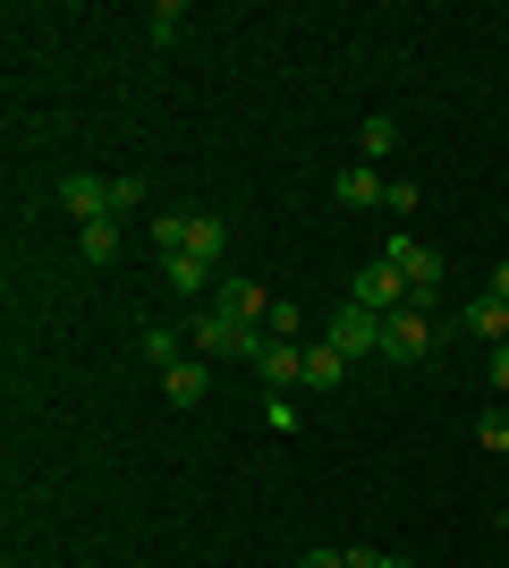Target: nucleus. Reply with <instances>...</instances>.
<instances>
[{
    "label": "nucleus",
    "mask_w": 509,
    "mask_h": 568,
    "mask_svg": "<svg viewBox=\"0 0 509 568\" xmlns=\"http://www.w3.org/2000/svg\"><path fill=\"white\" fill-rule=\"evenodd\" d=\"M383 204H390V213H399V221H416V213H425V195H416L408 179H390V195H383Z\"/></svg>",
    "instance_id": "nucleus-23"
},
{
    "label": "nucleus",
    "mask_w": 509,
    "mask_h": 568,
    "mask_svg": "<svg viewBox=\"0 0 509 568\" xmlns=\"http://www.w3.org/2000/svg\"><path fill=\"white\" fill-rule=\"evenodd\" d=\"M297 568H348V551H297Z\"/></svg>",
    "instance_id": "nucleus-25"
},
{
    "label": "nucleus",
    "mask_w": 509,
    "mask_h": 568,
    "mask_svg": "<svg viewBox=\"0 0 509 568\" xmlns=\"http://www.w3.org/2000/svg\"><path fill=\"white\" fill-rule=\"evenodd\" d=\"M60 213H69L77 230L111 221V179H94V170H69V179H60Z\"/></svg>",
    "instance_id": "nucleus-5"
},
{
    "label": "nucleus",
    "mask_w": 509,
    "mask_h": 568,
    "mask_svg": "<svg viewBox=\"0 0 509 568\" xmlns=\"http://www.w3.org/2000/svg\"><path fill=\"white\" fill-rule=\"evenodd\" d=\"M348 382V356L332 348V339H306V356H297V390H339Z\"/></svg>",
    "instance_id": "nucleus-7"
},
{
    "label": "nucleus",
    "mask_w": 509,
    "mask_h": 568,
    "mask_svg": "<svg viewBox=\"0 0 509 568\" xmlns=\"http://www.w3.org/2000/svg\"><path fill=\"white\" fill-rule=\"evenodd\" d=\"M383 568H416V560H408V551H383Z\"/></svg>",
    "instance_id": "nucleus-28"
},
{
    "label": "nucleus",
    "mask_w": 509,
    "mask_h": 568,
    "mask_svg": "<svg viewBox=\"0 0 509 568\" xmlns=\"http://www.w3.org/2000/svg\"><path fill=\"white\" fill-rule=\"evenodd\" d=\"M297 356H306V348H289V339H264V356H255L264 390H289V382H297Z\"/></svg>",
    "instance_id": "nucleus-15"
},
{
    "label": "nucleus",
    "mask_w": 509,
    "mask_h": 568,
    "mask_svg": "<svg viewBox=\"0 0 509 568\" xmlns=\"http://www.w3.org/2000/svg\"><path fill=\"white\" fill-rule=\"evenodd\" d=\"M332 195L348 204V213H365V204H383V195H390V179L374 162H357V170H339V179H332Z\"/></svg>",
    "instance_id": "nucleus-9"
},
{
    "label": "nucleus",
    "mask_w": 509,
    "mask_h": 568,
    "mask_svg": "<svg viewBox=\"0 0 509 568\" xmlns=\"http://www.w3.org/2000/svg\"><path fill=\"white\" fill-rule=\"evenodd\" d=\"M77 246H85V263H120V221H94V230H77Z\"/></svg>",
    "instance_id": "nucleus-16"
},
{
    "label": "nucleus",
    "mask_w": 509,
    "mask_h": 568,
    "mask_svg": "<svg viewBox=\"0 0 509 568\" xmlns=\"http://www.w3.org/2000/svg\"><path fill=\"white\" fill-rule=\"evenodd\" d=\"M492 390H501V399H509V339H501V348H492Z\"/></svg>",
    "instance_id": "nucleus-26"
},
{
    "label": "nucleus",
    "mask_w": 509,
    "mask_h": 568,
    "mask_svg": "<svg viewBox=\"0 0 509 568\" xmlns=\"http://www.w3.org/2000/svg\"><path fill=\"white\" fill-rule=\"evenodd\" d=\"M264 339H272V332H255V323H238V314H221V306H204V314L187 323V348L204 356V365H221V356L255 365V356H264Z\"/></svg>",
    "instance_id": "nucleus-1"
},
{
    "label": "nucleus",
    "mask_w": 509,
    "mask_h": 568,
    "mask_svg": "<svg viewBox=\"0 0 509 568\" xmlns=\"http://www.w3.org/2000/svg\"><path fill=\"white\" fill-rule=\"evenodd\" d=\"M476 442H485V458H501V467H509V407H485Z\"/></svg>",
    "instance_id": "nucleus-19"
},
{
    "label": "nucleus",
    "mask_w": 509,
    "mask_h": 568,
    "mask_svg": "<svg viewBox=\"0 0 509 568\" xmlns=\"http://www.w3.org/2000/svg\"><path fill=\"white\" fill-rule=\"evenodd\" d=\"M162 281L179 288V297H204V288H221L213 263H195V255H162Z\"/></svg>",
    "instance_id": "nucleus-13"
},
{
    "label": "nucleus",
    "mask_w": 509,
    "mask_h": 568,
    "mask_svg": "<svg viewBox=\"0 0 509 568\" xmlns=\"http://www.w3.org/2000/svg\"><path fill=\"white\" fill-rule=\"evenodd\" d=\"M501 407H509V399H501Z\"/></svg>",
    "instance_id": "nucleus-30"
},
{
    "label": "nucleus",
    "mask_w": 509,
    "mask_h": 568,
    "mask_svg": "<svg viewBox=\"0 0 509 568\" xmlns=\"http://www.w3.org/2000/svg\"><path fill=\"white\" fill-rule=\"evenodd\" d=\"M434 348H441L434 306H399V314H383V356H390V365H425Z\"/></svg>",
    "instance_id": "nucleus-2"
},
{
    "label": "nucleus",
    "mask_w": 509,
    "mask_h": 568,
    "mask_svg": "<svg viewBox=\"0 0 509 568\" xmlns=\"http://www.w3.org/2000/svg\"><path fill=\"white\" fill-rule=\"evenodd\" d=\"M162 390H170V407H195L204 390H213V374H204V356H179V365L162 374Z\"/></svg>",
    "instance_id": "nucleus-12"
},
{
    "label": "nucleus",
    "mask_w": 509,
    "mask_h": 568,
    "mask_svg": "<svg viewBox=\"0 0 509 568\" xmlns=\"http://www.w3.org/2000/svg\"><path fill=\"white\" fill-rule=\"evenodd\" d=\"M136 204H145V179H136V170H120V179H111V221H128Z\"/></svg>",
    "instance_id": "nucleus-20"
},
{
    "label": "nucleus",
    "mask_w": 509,
    "mask_h": 568,
    "mask_svg": "<svg viewBox=\"0 0 509 568\" xmlns=\"http://www.w3.org/2000/svg\"><path fill=\"white\" fill-rule=\"evenodd\" d=\"M179 230H187V213H162V221H153V246H162V255H179Z\"/></svg>",
    "instance_id": "nucleus-24"
},
{
    "label": "nucleus",
    "mask_w": 509,
    "mask_h": 568,
    "mask_svg": "<svg viewBox=\"0 0 509 568\" xmlns=\"http://www.w3.org/2000/svg\"><path fill=\"white\" fill-rule=\"evenodd\" d=\"M383 263H390V272H399V281H408V297H416V306H425V297H434V288H441V255H434V246H425V237H408V230H390Z\"/></svg>",
    "instance_id": "nucleus-3"
},
{
    "label": "nucleus",
    "mask_w": 509,
    "mask_h": 568,
    "mask_svg": "<svg viewBox=\"0 0 509 568\" xmlns=\"http://www.w3.org/2000/svg\"><path fill=\"white\" fill-rule=\"evenodd\" d=\"M264 332H272V339H289V348H297V332H306V314H297L289 297H281V306H272V323H264Z\"/></svg>",
    "instance_id": "nucleus-22"
},
{
    "label": "nucleus",
    "mask_w": 509,
    "mask_h": 568,
    "mask_svg": "<svg viewBox=\"0 0 509 568\" xmlns=\"http://www.w3.org/2000/svg\"><path fill=\"white\" fill-rule=\"evenodd\" d=\"M145 34H153V43H179V34H187V0H153Z\"/></svg>",
    "instance_id": "nucleus-17"
},
{
    "label": "nucleus",
    "mask_w": 509,
    "mask_h": 568,
    "mask_svg": "<svg viewBox=\"0 0 509 568\" xmlns=\"http://www.w3.org/2000/svg\"><path fill=\"white\" fill-rule=\"evenodd\" d=\"M501 526H509V475H501Z\"/></svg>",
    "instance_id": "nucleus-29"
},
{
    "label": "nucleus",
    "mask_w": 509,
    "mask_h": 568,
    "mask_svg": "<svg viewBox=\"0 0 509 568\" xmlns=\"http://www.w3.org/2000/svg\"><path fill=\"white\" fill-rule=\"evenodd\" d=\"M145 356H153V365L170 374V365H179V356H195V348H187L179 332H170V323H153V332H145Z\"/></svg>",
    "instance_id": "nucleus-18"
},
{
    "label": "nucleus",
    "mask_w": 509,
    "mask_h": 568,
    "mask_svg": "<svg viewBox=\"0 0 509 568\" xmlns=\"http://www.w3.org/2000/svg\"><path fill=\"white\" fill-rule=\"evenodd\" d=\"M323 339H332V348L348 356V365H357V356H383V314H365L357 297H348V306H339L332 323H323Z\"/></svg>",
    "instance_id": "nucleus-4"
},
{
    "label": "nucleus",
    "mask_w": 509,
    "mask_h": 568,
    "mask_svg": "<svg viewBox=\"0 0 509 568\" xmlns=\"http://www.w3.org/2000/svg\"><path fill=\"white\" fill-rule=\"evenodd\" d=\"M272 306H281V297H272L264 281H221V314H238V323H255V332L272 323Z\"/></svg>",
    "instance_id": "nucleus-8"
},
{
    "label": "nucleus",
    "mask_w": 509,
    "mask_h": 568,
    "mask_svg": "<svg viewBox=\"0 0 509 568\" xmlns=\"http://www.w3.org/2000/svg\"><path fill=\"white\" fill-rule=\"evenodd\" d=\"M264 425L272 433H297V399H289V390H264Z\"/></svg>",
    "instance_id": "nucleus-21"
},
{
    "label": "nucleus",
    "mask_w": 509,
    "mask_h": 568,
    "mask_svg": "<svg viewBox=\"0 0 509 568\" xmlns=\"http://www.w3.org/2000/svg\"><path fill=\"white\" fill-rule=\"evenodd\" d=\"M492 297H509V263H492Z\"/></svg>",
    "instance_id": "nucleus-27"
},
{
    "label": "nucleus",
    "mask_w": 509,
    "mask_h": 568,
    "mask_svg": "<svg viewBox=\"0 0 509 568\" xmlns=\"http://www.w3.org/2000/svg\"><path fill=\"white\" fill-rule=\"evenodd\" d=\"M357 153H365V162H390V153H399V119H390V111H365Z\"/></svg>",
    "instance_id": "nucleus-14"
},
{
    "label": "nucleus",
    "mask_w": 509,
    "mask_h": 568,
    "mask_svg": "<svg viewBox=\"0 0 509 568\" xmlns=\"http://www.w3.org/2000/svg\"><path fill=\"white\" fill-rule=\"evenodd\" d=\"M348 297H357L365 314H399V306H416V297H408V281H399L390 263H365V272H357V288H348Z\"/></svg>",
    "instance_id": "nucleus-6"
},
{
    "label": "nucleus",
    "mask_w": 509,
    "mask_h": 568,
    "mask_svg": "<svg viewBox=\"0 0 509 568\" xmlns=\"http://www.w3.org/2000/svg\"><path fill=\"white\" fill-rule=\"evenodd\" d=\"M221 237H230V230H221L213 213H187V230H179V255H195V263H213V272H221Z\"/></svg>",
    "instance_id": "nucleus-11"
},
{
    "label": "nucleus",
    "mask_w": 509,
    "mask_h": 568,
    "mask_svg": "<svg viewBox=\"0 0 509 568\" xmlns=\"http://www.w3.org/2000/svg\"><path fill=\"white\" fill-rule=\"evenodd\" d=\"M459 332H476V339H492V348H501V339H509V297H492V288H485V297L459 314Z\"/></svg>",
    "instance_id": "nucleus-10"
}]
</instances>
